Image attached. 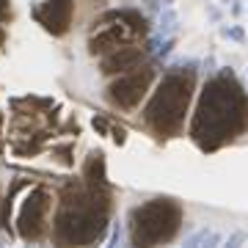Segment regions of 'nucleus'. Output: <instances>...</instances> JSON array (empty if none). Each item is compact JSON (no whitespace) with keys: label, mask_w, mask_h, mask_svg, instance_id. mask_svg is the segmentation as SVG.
<instances>
[{"label":"nucleus","mask_w":248,"mask_h":248,"mask_svg":"<svg viewBox=\"0 0 248 248\" xmlns=\"http://www.w3.org/2000/svg\"><path fill=\"white\" fill-rule=\"evenodd\" d=\"M248 108L243 89L226 75L207 83L202 94V105L193 122V138L204 149H215L223 141H232L246 127Z\"/></svg>","instance_id":"obj_1"},{"label":"nucleus","mask_w":248,"mask_h":248,"mask_svg":"<svg viewBox=\"0 0 248 248\" xmlns=\"http://www.w3.org/2000/svg\"><path fill=\"white\" fill-rule=\"evenodd\" d=\"M102 226H105V202L94 190L83 193L69 187L55 223L58 243H91L99 237Z\"/></svg>","instance_id":"obj_2"},{"label":"nucleus","mask_w":248,"mask_h":248,"mask_svg":"<svg viewBox=\"0 0 248 248\" xmlns=\"http://www.w3.org/2000/svg\"><path fill=\"white\" fill-rule=\"evenodd\" d=\"M190 89H193L190 75H169L157 86L149 108H146V122L155 127V133L169 135L182 127L187 102H190Z\"/></svg>","instance_id":"obj_3"},{"label":"nucleus","mask_w":248,"mask_h":248,"mask_svg":"<svg viewBox=\"0 0 248 248\" xmlns=\"http://www.w3.org/2000/svg\"><path fill=\"white\" fill-rule=\"evenodd\" d=\"M179 207L174 202L157 199V202L146 204L133 215V240L141 246H155L163 240H171L174 232L179 229Z\"/></svg>","instance_id":"obj_4"},{"label":"nucleus","mask_w":248,"mask_h":248,"mask_svg":"<svg viewBox=\"0 0 248 248\" xmlns=\"http://www.w3.org/2000/svg\"><path fill=\"white\" fill-rule=\"evenodd\" d=\"M143 33V17L133 11H122V14H108L105 19L94 22L91 31V53H108V50H119L127 45L130 39Z\"/></svg>","instance_id":"obj_5"},{"label":"nucleus","mask_w":248,"mask_h":248,"mask_svg":"<svg viewBox=\"0 0 248 248\" xmlns=\"http://www.w3.org/2000/svg\"><path fill=\"white\" fill-rule=\"evenodd\" d=\"M47 210H50V196H47V190H33L25 199L22 213H19V232H22L25 240H36L45 232Z\"/></svg>","instance_id":"obj_6"},{"label":"nucleus","mask_w":248,"mask_h":248,"mask_svg":"<svg viewBox=\"0 0 248 248\" xmlns=\"http://www.w3.org/2000/svg\"><path fill=\"white\" fill-rule=\"evenodd\" d=\"M149 80H152V72L149 69H138V72H130L127 78H122L119 83L110 86V99L113 105L119 108H135L141 102V97L146 94L149 89Z\"/></svg>","instance_id":"obj_7"},{"label":"nucleus","mask_w":248,"mask_h":248,"mask_svg":"<svg viewBox=\"0 0 248 248\" xmlns=\"http://www.w3.org/2000/svg\"><path fill=\"white\" fill-rule=\"evenodd\" d=\"M72 11H75V3L72 0H47L42 9H36V19L50 33L61 36V33H66V28L72 22Z\"/></svg>","instance_id":"obj_8"},{"label":"nucleus","mask_w":248,"mask_h":248,"mask_svg":"<svg viewBox=\"0 0 248 248\" xmlns=\"http://www.w3.org/2000/svg\"><path fill=\"white\" fill-rule=\"evenodd\" d=\"M138 61H141V53L135 47H119V50H113V55H108L105 61H102V72L110 75V72L138 69Z\"/></svg>","instance_id":"obj_9"},{"label":"nucleus","mask_w":248,"mask_h":248,"mask_svg":"<svg viewBox=\"0 0 248 248\" xmlns=\"http://www.w3.org/2000/svg\"><path fill=\"white\" fill-rule=\"evenodd\" d=\"M9 17H11V6H9V0H0V22H6Z\"/></svg>","instance_id":"obj_10"}]
</instances>
